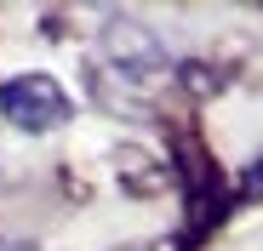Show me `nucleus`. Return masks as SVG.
Here are the masks:
<instances>
[{
    "label": "nucleus",
    "mask_w": 263,
    "mask_h": 251,
    "mask_svg": "<svg viewBox=\"0 0 263 251\" xmlns=\"http://www.w3.org/2000/svg\"><path fill=\"white\" fill-rule=\"evenodd\" d=\"M263 189V165H252V177H246V194H257Z\"/></svg>",
    "instance_id": "nucleus-3"
},
{
    "label": "nucleus",
    "mask_w": 263,
    "mask_h": 251,
    "mask_svg": "<svg viewBox=\"0 0 263 251\" xmlns=\"http://www.w3.org/2000/svg\"><path fill=\"white\" fill-rule=\"evenodd\" d=\"M0 251H34V245H23V240H0Z\"/></svg>",
    "instance_id": "nucleus-4"
},
{
    "label": "nucleus",
    "mask_w": 263,
    "mask_h": 251,
    "mask_svg": "<svg viewBox=\"0 0 263 251\" xmlns=\"http://www.w3.org/2000/svg\"><path fill=\"white\" fill-rule=\"evenodd\" d=\"M0 114H6L17 132H52L69 120V97L52 74H17L0 86Z\"/></svg>",
    "instance_id": "nucleus-1"
},
{
    "label": "nucleus",
    "mask_w": 263,
    "mask_h": 251,
    "mask_svg": "<svg viewBox=\"0 0 263 251\" xmlns=\"http://www.w3.org/2000/svg\"><path fill=\"white\" fill-rule=\"evenodd\" d=\"M103 52H109V63H115L120 74H155V69H166L160 34H155L149 23H138V17H115V23L103 29Z\"/></svg>",
    "instance_id": "nucleus-2"
}]
</instances>
